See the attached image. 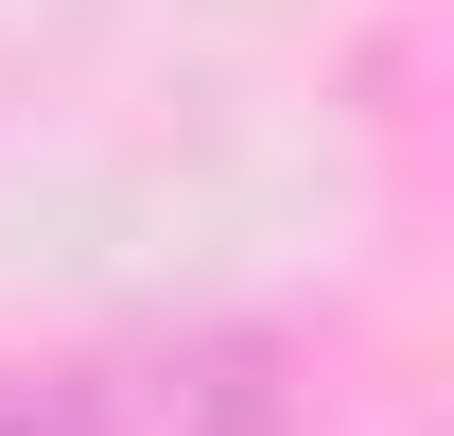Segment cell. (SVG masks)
<instances>
[{
  "mask_svg": "<svg viewBox=\"0 0 454 436\" xmlns=\"http://www.w3.org/2000/svg\"><path fill=\"white\" fill-rule=\"evenodd\" d=\"M53 401H70V436H280V367L245 331H140Z\"/></svg>",
  "mask_w": 454,
  "mask_h": 436,
  "instance_id": "obj_1",
  "label": "cell"
},
{
  "mask_svg": "<svg viewBox=\"0 0 454 436\" xmlns=\"http://www.w3.org/2000/svg\"><path fill=\"white\" fill-rule=\"evenodd\" d=\"M0 436H70V401H35V384H0Z\"/></svg>",
  "mask_w": 454,
  "mask_h": 436,
  "instance_id": "obj_2",
  "label": "cell"
}]
</instances>
